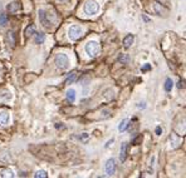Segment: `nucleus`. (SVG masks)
Segmentation results:
<instances>
[{
  "instance_id": "1",
  "label": "nucleus",
  "mask_w": 186,
  "mask_h": 178,
  "mask_svg": "<svg viewBox=\"0 0 186 178\" xmlns=\"http://www.w3.org/2000/svg\"><path fill=\"white\" fill-rule=\"evenodd\" d=\"M84 50H86L87 54L91 56V58H94V56H97L98 53L101 52V45L96 40H89L88 43L86 44Z\"/></svg>"
},
{
  "instance_id": "2",
  "label": "nucleus",
  "mask_w": 186,
  "mask_h": 178,
  "mask_svg": "<svg viewBox=\"0 0 186 178\" xmlns=\"http://www.w3.org/2000/svg\"><path fill=\"white\" fill-rule=\"evenodd\" d=\"M54 63L58 69L60 70H66L68 67H69V59H68V56L66 54H57L55 55V59H54Z\"/></svg>"
},
{
  "instance_id": "3",
  "label": "nucleus",
  "mask_w": 186,
  "mask_h": 178,
  "mask_svg": "<svg viewBox=\"0 0 186 178\" xmlns=\"http://www.w3.org/2000/svg\"><path fill=\"white\" fill-rule=\"evenodd\" d=\"M83 10H84V13L88 14V15H94V14L98 13V10H100V5H98V3L94 1V0H88V1L84 4Z\"/></svg>"
},
{
  "instance_id": "4",
  "label": "nucleus",
  "mask_w": 186,
  "mask_h": 178,
  "mask_svg": "<svg viewBox=\"0 0 186 178\" xmlns=\"http://www.w3.org/2000/svg\"><path fill=\"white\" fill-rule=\"evenodd\" d=\"M83 34V28L79 25H72L69 30H68V36L71 40H77L82 36Z\"/></svg>"
},
{
  "instance_id": "5",
  "label": "nucleus",
  "mask_w": 186,
  "mask_h": 178,
  "mask_svg": "<svg viewBox=\"0 0 186 178\" xmlns=\"http://www.w3.org/2000/svg\"><path fill=\"white\" fill-rule=\"evenodd\" d=\"M38 15H39V20H40V24L44 26V28L47 29H50L52 28V20L50 18H49L48 13L43 9H40L39 11H38Z\"/></svg>"
},
{
  "instance_id": "6",
  "label": "nucleus",
  "mask_w": 186,
  "mask_h": 178,
  "mask_svg": "<svg viewBox=\"0 0 186 178\" xmlns=\"http://www.w3.org/2000/svg\"><path fill=\"white\" fill-rule=\"evenodd\" d=\"M106 173H107V176H113L116 173V159L115 158H109L107 161V163H106Z\"/></svg>"
},
{
  "instance_id": "7",
  "label": "nucleus",
  "mask_w": 186,
  "mask_h": 178,
  "mask_svg": "<svg viewBox=\"0 0 186 178\" xmlns=\"http://www.w3.org/2000/svg\"><path fill=\"white\" fill-rule=\"evenodd\" d=\"M127 149H128V143L127 142H123L121 144V151H120V159L121 162H124L127 158Z\"/></svg>"
},
{
  "instance_id": "8",
  "label": "nucleus",
  "mask_w": 186,
  "mask_h": 178,
  "mask_svg": "<svg viewBox=\"0 0 186 178\" xmlns=\"http://www.w3.org/2000/svg\"><path fill=\"white\" fill-rule=\"evenodd\" d=\"M9 120H10L9 113H8V112H1V113H0V126H1V127L8 126Z\"/></svg>"
},
{
  "instance_id": "9",
  "label": "nucleus",
  "mask_w": 186,
  "mask_h": 178,
  "mask_svg": "<svg viewBox=\"0 0 186 178\" xmlns=\"http://www.w3.org/2000/svg\"><path fill=\"white\" fill-rule=\"evenodd\" d=\"M0 176L4 177V178H13L15 175H14V172L11 171V169L6 168V169H1V171H0Z\"/></svg>"
},
{
  "instance_id": "10",
  "label": "nucleus",
  "mask_w": 186,
  "mask_h": 178,
  "mask_svg": "<svg viewBox=\"0 0 186 178\" xmlns=\"http://www.w3.org/2000/svg\"><path fill=\"white\" fill-rule=\"evenodd\" d=\"M10 161V154L4 151V152H0V163H8Z\"/></svg>"
},
{
  "instance_id": "11",
  "label": "nucleus",
  "mask_w": 186,
  "mask_h": 178,
  "mask_svg": "<svg viewBox=\"0 0 186 178\" xmlns=\"http://www.w3.org/2000/svg\"><path fill=\"white\" fill-rule=\"evenodd\" d=\"M133 40H135V38L133 35H131V34H128V35L124 38L123 39V44H124V48H130L132 43H133Z\"/></svg>"
},
{
  "instance_id": "12",
  "label": "nucleus",
  "mask_w": 186,
  "mask_h": 178,
  "mask_svg": "<svg viewBox=\"0 0 186 178\" xmlns=\"http://www.w3.org/2000/svg\"><path fill=\"white\" fill-rule=\"evenodd\" d=\"M67 99L71 102V103H74L75 102V90L74 89H68L67 90Z\"/></svg>"
},
{
  "instance_id": "13",
  "label": "nucleus",
  "mask_w": 186,
  "mask_h": 178,
  "mask_svg": "<svg viewBox=\"0 0 186 178\" xmlns=\"http://www.w3.org/2000/svg\"><path fill=\"white\" fill-rule=\"evenodd\" d=\"M6 9L9 10L10 13H15V11H18L19 9H20V4L19 3H11L6 6Z\"/></svg>"
},
{
  "instance_id": "14",
  "label": "nucleus",
  "mask_w": 186,
  "mask_h": 178,
  "mask_svg": "<svg viewBox=\"0 0 186 178\" xmlns=\"http://www.w3.org/2000/svg\"><path fill=\"white\" fill-rule=\"evenodd\" d=\"M45 41V35L43 33H35V43L37 44H43Z\"/></svg>"
},
{
  "instance_id": "15",
  "label": "nucleus",
  "mask_w": 186,
  "mask_h": 178,
  "mask_svg": "<svg viewBox=\"0 0 186 178\" xmlns=\"http://www.w3.org/2000/svg\"><path fill=\"white\" fill-rule=\"evenodd\" d=\"M128 123H130V120H128L127 118H124L122 122L120 123V126H118V131L120 132H124L127 129V127H128Z\"/></svg>"
},
{
  "instance_id": "16",
  "label": "nucleus",
  "mask_w": 186,
  "mask_h": 178,
  "mask_svg": "<svg viewBox=\"0 0 186 178\" xmlns=\"http://www.w3.org/2000/svg\"><path fill=\"white\" fill-rule=\"evenodd\" d=\"M75 78H77V73H75V71H72V73L68 75V78L66 79V84H72V83H74Z\"/></svg>"
},
{
  "instance_id": "17",
  "label": "nucleus",
  "mask_w": 186,
  "mask_h": 178,
  "mask_svg": "<svg viewBox=\"0 0 186 178\" xmlns=\"http://www.w3.org/2000/svg\"><path fill=\"white\" fill-rule=\"evenodd\" d=\"M172 87H174V83L171 80V78H167L165 80V90H166V92H171Z\"/></svg>"
},
{
  "instance_id": "18",
  "label": "nucleus",
  "mask_w": 186,
  "mask_h": 178,
  "mask_svg": "<svg viewBox=\"0 0 186 178\" xmlns=\"http://www.w3.org/2000/svg\"><path fill=\"white\" fill-rule=\"evenodd\" d=\"M154 8H155V10H156V13L158 14V15H161V14H164V8H162V6H160V4H158V3H155L154 4Z\"/></svg>"
},
{
  "instance_id": "19",
  "label": "nucleus",
  "mask_w": 186,
  "mask_h": 178,
  "mask_svg": "<svg viewBox=\"0 0 186 178\" xmlns=\"http://www.w3.org/2000/svg\"><path fill=\"white\" fill-rule=\"evenodd\" d=\"M170 139H172V141H174V144H172L174 148H176V147L180 144V138H177L175 134H171V137H170Z\"/></svg>"
},
{
  "instance_id": "20",
  "label": "nucleus",
  "mask_w": 186,
  "mask_h": 178,
  "mask_svg": "<svg viewBox=\"0 0 186 178\" xmlns=\"http://www.w3.org/2000/svg\"><path fill=\"white\" fill-rule=\"evenodd\" d=\"M34 177L35 178H47L48 177V175H47V172L45 171H37L35 172V175H34Z\"/></svg>"
},
{
  "instance_id": "21",
  "label": "nucleus",
  "mask_w": 186,
  "mask_h": 178,
  "mask_svg": "<svg viewBox=\"0 0 186 178\" xmlns=\"http://www.w3.org/2000/svg\"><path fill=\"white\" fill-rule=\"evenodd\" d=\"M6 21H8L6 15H5V14H0V25H1V26H5V25H6Z\"/></svg>"
},
{
  "instance_id": "22",
  "label": "nucleus",
  "mask_w": 186,
  "mask_h": 178,
  "mask_svg": "<svg viewBox=\"0 0 186 178\" xmlns=\"http://www.w3.org/2000/svg\"><path fill=\"white\" fill-rule=\"evenodd\" d=\"M118 60H120L121 63L126 64V63L128 62V55H127V54H121V55L118 56Z\"/></svg>"
},
{
  "instance_id": "23",
  "label": "nucleus",
  "mask_w": 186,
  "mask_h": 178,
  "mask_svg": "<svg viewBox=\"0 0 186 178\" xmlns=\"http://www.w3.org/2000/svg\"><path fill=\"white\" fill-rule=\"evenodd\" d=\"M33 33H34V28H33V26H30V28H28V29H26V35H33Z\"/></svg>"
},
{
  "instance_id": "24",
  "label": "nucleus",
  "mask_w": 186,
  "mask_h": 178,
  "mask_svg": "<svg viewBox=\"0 0 186 178\" xmlns=\"http://www.w3.org/2000/svg\"><path fill=\"white\" fill-rule=\"evenodd\" d=\"M161 133H162L161 127H156V134H157V135H161Z\"/></svg>"
},
{
  "instance_id": "25",
  "label": "nucleus",
  "mask_w": 186,
  "mask_h": 178,
  "mask_svg": "<svg viewBox=\"0 0 186 178\" xmlns=\"http://www.w3.org/2000/svg\"><path fill=\"white\" fill-rule=\"evenodd\" d=\"M149 69H151V65H150V64H146V65L142 68V70H143V71H145V70H149Z\"/></svg>"
},
{
  "instance_id": "26",
  "label": "nucleus",
  "mask_w": 186,
  "mask_h": 178,
  "mask_svg": "<svg viewBox=\"0 0 186 178\" xmlns=\"http://www.w3.org/2000/svg\"><path fill=\"white\" fill-rule=\"evenodd\" d=\"M87 138H88V134H87V133H83V135H82V139H83V141H86Z\"/></svg>"
},
{
  "instance_id": "27",
  "label": "nucleus",
  "mask_w": 186,
  "mask_h": 178,
  "mask_svg": "<svg viewBox=\"0 0 186 178\" xmlns=\"http://www.w3.org/2000/svg\"><path fill=\"white\" fill-rule=\"evenodd\" d=\"M138 108H145L146 105H145V103H138V105H137Z\"/></svg>"
},
{
  "instance_id": "28",
  "label": "nucleus",
  "mask_w": 186,
  "mask_h": 178,
  "mask_svg": "<svg viewBox=\"0 0 186 178\" xmlns=\"http://www.w3.org/2000/svg\"><path fill=\"white\" fill-rule=\"evenodd\" d=\"M112 143H113V139H111V141H109V142H107V144H106V148H108V147H109V144H112Z\"/></svg>"
},
{
  "instance_id": "29",
  "label": "nucleus",
  "mask_w": 186,
  "mask_h": 178,
  "mask_svg": "<svg viewBox=\"0 0 186 178\" xmlns=\"http://www.w3.org/2000/svg\"><path fill=\"white\" fill-rule=\"evenodd\" d=\"M59 1H66V0H59Z\"/></svg>"
}]
</instances>
